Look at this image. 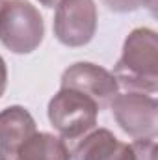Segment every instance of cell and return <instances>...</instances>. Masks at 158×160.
<instances>
[{
  "mask_svg": "<svg viewBox=\"0 0 158 160\" xmlns=\"http://www.w3.org/2000/svg\"><path fill=\"white\" fill-rule=\"evenodd\" d=\"M41 6H45V8H56L58 4H60V0H37Z\"/></svg>",
  "mask_w": 158,
  "mask_h": 160,
  "instance_id": "obj_13",
  "label": "cell"
},
{
  "mask_svg": "<svg viewBox=\"0 0 158 160\" xmlns=\"http://www.w3.org/2000/svg\"><path fill=\"white\" fill-rule=\"evenodd\" d=\"M45 22L28 0H4L0 8V43L13 54H30L43 41Z\"/></svg>",
  "mask_w": 158,
  "mask_h": 160,
  "instance_id": "obj_3",
  "label": "cell"
},
{
  "mask_svg": "<svg viewBox=\"0 0 158 160\" xmlns=\"http://www.w3.org/2000/svg\"><path fill=\"white\" fill-rule=\"evenodd\" d=\"M71 160H134V151L108 128H93L71 149Z\"/></svg>",
  "mask_w": 158,
  "mask_h": 160,
  "instance_id": "obj_8",
  "label": "cell"
},
{
  "mask_svg": "<svg viewBox=\"0 0 158 160\" xmlns=\"http://www.w3.org/2000/svg\"><path fill=\"white\" fill-rule=\"evenodd\" d=\"M2 4H4V0H0V8H2Z\"/></svg>",
  "mask_w": 158,
  "mask_h": 160,
  "instance_id": "obj_14",
  "label": "cell"
},
{
  "mask_svg": "<svg viewBox=\"0 0 158 160\" xmlns=\"http://www.w3.org/2000/svg\"><path fill=\"white\" fill-rule=\"evenodd\" d=\"M6 88H7V67H6L4 58L0 56V97L4 95Z\"/></svg>",
  "mask_w": 158,
  "mask_h": 160,
  "instance_id": "obj_12",
  "label": "cell"
},
{
  "mask_svg": "<svg viewBox=\"0 0 158 160\" xmlns=\"http://www.w3.org/2000/svg\"><path fill=\"white\" fill-rule=\"evenodd\" d=\"M60 84L62 88H71L91 97L99 104V110L108 108L112 99L119 93V84L116 77L108 69L89 62H78L69 65L63 71Z\"/></svg>",
  "mask_w": 158,
  "mask_h": 160,
  "instance_id": "obj_6",
  "label": "cell"
},
{
  "mask_svg": "<svg viewBox=\"0 0 158 160\" xmlns=\"http://www.w3.org/2000/svg\"><path fill=\"white\" fill-rule=\"evenodd\" d=\"M17 160H71V151L60 136L36 130L22 143Z\"/></svg>",
  "mask_w": 158,
  "mask_h": 160,
  "instance_id": "obj_9",
  "label": "cell"
},
{
  "mask_svg": "<svg viewBox=\"0 0 158 160\" xmlns=\"http://www.w3.org/2000/svg\"><path fill=\"white\" fill-rule=\"evenodd\" d=\"M130 147L134 151V160H156V138L136 140Z\"/></svg>",
  "mask_w": 158,
  "mask_h": 160,
  "instance_id": "obj_10",
  "label": "cell"
},
{
  "mask_svg": "<svg viewBox=\"0 0 158 160\" xmlns=\"http://www.w3.org/2000/svg\"><path fill=\"white\" fill-rule=\"evenodd\" d=\"M119 128L134 140H149L158 134V102L153 95L126 91L110 102Z\"/></svg>",
  "mask_w": 158,
  "mask_h": 160,
  "instance_id": "obj_4",
  "label": "cell"
},
{
  "mask_svg": "<svg viewBox=\"0 0 158 160\" xmlns=\"http://www.w3.org/2000/svg\"><path fill=\"white\" fill-rule=\"evenodd\" d=\"M37 130L32 114L19 104L0 110V160H17L22 143Z\"/></svg>",
  "mask_w": 158,
  "mask_h": 160,
  "instance_id": "obj_7",
  "label": "cell"
},
{
  "mask_svg": "<svg viewBox=\"0 0 158 160\" xmlns=\"http://www.w3.org/2000/svg\"><path fill=\"white\" fill-rule=\"evenodd\" d=\"M104 4L108 6V9L116 11V13H128V11H136L141 6H155V0H104Z\"/></svg>",
  "mask_w": 158,
  "mask_h": 160,
  "instance_id": "obj_11",
  "label": "cell"
},
{
  "mask_svg": "<svg viewBox=\"0 0 158 160\" xmlns=\"http://www.w3.org/2000/svg\"><path fill=\"white\" fill-rule=\"evenodd\" d=\"M95 0H60L54 13V36L65 47H84L97 32Z\"/></svg>",
  "mask_w": 158,
  "mask_h": 160,
  "instance_id": "obj_5",
  "label": "cell"
},
{
  "mask_svg": "<svg viewBox=\"0 0 158 160\" xmlns=\"http://www.w3.org/2000/svg\"><path fill=\"white\" fill-rule=\"evenodd\" d=\"M128 91L153 95L158 89V36L151 28L132 30L123 43L114 73Z\"/></svg>",
  "mask_w": 158,
  "mask_h": 160,
  "instance_id": "obj_1",
  "label": "cell"
},
{
  "mask_svg": "<svg viewBox=\"0 0 158 160\" xmlns=\"http://www.w3.org/2000/svg\"><path fill=\"white\" fill-rule=\"evenodd\" d=\"M99 112V104L91 97L71 88H60L47 108L50 125L69 149L97 128Z\"/></svg>",
  "mask_w": 158,
  "mask_h": 160,
  "instance_id": "obj_2",
  "label": "cell"
}]
</instances>
